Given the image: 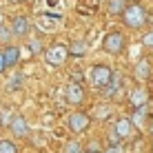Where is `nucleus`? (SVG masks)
<instances>
[{"label": "nucleus", "instance_id": "f257e3e1", "mask_svg": "<svg viewBox=\"0 0 153 153\" xmlns=\"http://www.w3.org/2000/svg\"><path fill=\"white\" fill-rule=\"evenodd\" d=\"M122 20L129 29H140L146 25V9L142 7L140 2H131L126 4L124 13H122Z\"/></svg>", "mask_w": 153, "mask_h": 153}, {"label": "nucleus", "instance_id": "dca6fc26", "mask_svg": "<svg viewBox=\"0 0 153 153\" xmlns=\"http://www.w3.org/2000/svg\"><path fill=\"white\" fill-rule=\"evenodd\" d=\"M126 0H107V11L109 16H122L126 9Z\"/></svg>", "mask_w": 153, "mask_h": 153}, {"label": "nucleus", "instance_id": "2eb2a0df", "mask_svg": "<svg viewBox=\"0 0 153 153\" xmlns=\"http://www.w3.org/2000/svg\"><path fill=\"white\" fill-rule=\"evenodd\" d=\"M133 76H135V80H149L151 78V67H149V60H138V65H135V69H133Z\"/></svg>", "mask_w": 153, "mask_h": 153}, {"label": "nucleus", "instance_id": "9d476101", "mask_svg": "<svg viewBox=\"0 0 153 153\" xmlns=\"http://www.w3.org/2000/svg\"><path fill=\"white\" fill-rule=\"evenodd\" d=\"M113 131L120 135V140H126V138H131V135H133L135 126H133V122H131L129 118H120V120H115Z\"/></svg>", "mask_w": 153, "mask_h": 153}, {"label": "nucleus", "instance_id": "39448f33", "mask_svg": "<svg viewBox=\"0 0 153 153\" xmlns=\"http://www.w3.org/2000/svg\"><path fill=\"white\" fill-rule=\"evenodd\" d=\"M65 98H67V102H69V104L78 107V104L84 102V98H87V91H84L82 84L69 82V84H67V89H65Z\"/></svg>", "mask_w": 153, "mask_h": 153}, {"label": "nucleus", "instance_id": "393cba45", "mask_svg": "<svg viewBox=\"0 0 153 153\" xmlns=\"http://www.w3.org/2000/svg\"><path fill=\"white\" fill-rule=\"evenodd\" d=\"M104 153H122V144H118V146H107Z\"/></svg>", "mask_w": 153, "mask_h": 153}, {"label": "nucleus", "instance_id": "9b49d317", "mask_svg": "<svg viewBox=\"0 0 153 153\" xmlns=\"http://www.w3.org/2000/svg\"><path fill=\"white\" fill-rule=\"evenodd\" d=\"M129 102H131L133 109L146 107V102H149V91H146L144 87H135L133 91H131V96H129Z\"/></svg>", "mask_w": 153, "mask_h": 153}, {"label": "nucleus", "instance_id": "b1692460", "mask_svg": "<svg viewBox=\"0 0 153 153\" xmlns=\"http://www.w3.org/2000/svg\"><path fill=\"white\" fill-rule=\"evenodd\" d=\"M29 51H31V53H40V51H42V47H40V40H29Z\"/></svg>", "mask_w": 153, "mask_h": 153}, {"label": "nucleus", "instance_id": "4468645a", "mask_svg": "<svg viewBox=\"0 0 153 153\" xmlns=\"http://www.w3.org/2000/svg\"><path fill=\"white\" fill-rule=\"evenodd\" d=\"M98 7H100V2L98 0H78V13H84V16H93V13H98Z\"/></svg>", "mask_w": 153, "mask_h": 153}, {"label": "nucleus", "instance_id": "a211bd4d", "mask_svg": "<svg viewBox=\"0 0 153 153\" xmlns=\"http://www.w3.org/2000/svg\"><path fill=\"white\" fill-rule=\"evenodd\" d=\"M67 51H69V56H76V58H82L87 53V45H84V40H73L69 47H67Z\"/></svg>", "mask_w": 153, "mask_h": 153}, {"label": "nucleus", "instance_id": "0eeeda50", "mask_svg": "<svg viewBox=\"0 0 153 153\" xmlns=\"http://www.w3.org/2000/svg\"><path fill=\"white\" fill-rule=\"evenodd\" d=\"M9 29H11L13 36L25 38V36L29 33V29H31V20L27 18V16H16V18L11 20V25H9Z\"/></svg>", "mask_w": 153, "mask_h": 153}, {"label": "nucleus", "instance_id": "f8f14e48", "mask_svg": "<svg viewBox=\"0 0 153 153\" xmlns=\"http://www.w3.org/2000/svg\"><path fill=\"white\" fill-rule=\"evenodd\" d=\"M60 22H62L60 16H47V13H42L40 18H38V27L42 31H56Z\"/></svg>", "mask_w": 153, "mask_h": 153}, {"label": "nucleus", "instance_id": "5701e85b", "mask_svg": "<svg viewBox=\"0 0 153 153\" xmlns=\"http://www.w3.org/2000/svg\"><path fill=\"white\" fill-rule=\"evenodd\" d=\"M142 45H144L146 49H153V29L146 31V33L142 36Z\"/></svg>", "mask_w": 153, "mask_h": 153}, {"label": "nucleus", "instance_id": "aec40b11", "mask_svg": "<svg viewBox=\"0 0 153 153\" xmlns=\"http://www.w3.org/2000/svg\"><path fill=\"white\" fill-rule=\"evenodd\" d=\"M62 153H82V144H80V142H76V140H71V142H67V144H65Z\"/></svg>", "mask_w": 153, "mask_h": 153}, {"label": "nucleus", "instance_id": "cd10ccee", "mask_svg": "<svg viewBox=\"0 0 153 153\" xmlns=\"http://www.w3.org/2000/svg\"><path fill=\"white\" fill-rule=\"evenodd\" d=\"M82 153H100V151H93V149H84Z\"/></svg>", "mask_w": 153, "mask_h": 153}, {"label": "nucleus", "instance_id": "423d86ee", "mask_svg": "<svg viewBox=\"0 0 153 153\" xmlns=\"http://www.w3.org/2000/svg\"><path fill=\"white\" fill-rule=\"evenodd\" d=\"M89 124H91V118L84 111H76L69 115V131H73V133H84L89 129Z\"/></svg>", "mask_w": 153, "mask_h": 153}, {"label": "nucleus", "instance_id": "ddd939ff", "mask_svg": "<svg viewBox=\"0 0 153 153\" xmlns=\"http://www.w3.org/2000/svg\"><path fill=\"white\" fill-rule=\"evenodd\" d=\"M2 56H4V62H7V69L9 67H16L20 62V49L16 45H7L2 49Z\"/></svg>", "mask_w": 153, "mask_h": 153}, {"label": "nucleus", "instance_id": "412c9836", "mask_svg": "<svg viewBox=\"0 0 153 153\" xmlns=\"http://www.w3.org/2000/svg\"><path fill=\"white\" fill-rule=\"evenodd\" d=\"M96 118H98V120L111 118V107H109V104H104V107H98V109H96Z\"/></svg>", "mask_w": 153, "mask_h": 153}, {"label": "nucleus", "instance_id": "f3484780", "mask_svg": "<svg viewBox=\"0 0 153 153\" xmlns=\"http://www.w3.org/2000/svg\"><path fill=\"white\" fill-rule=\"evenodd\" d=\"M146 118H149V109L146 107H138V109H133V115H131L129 120L133 122V126H142Z\"/></svg>", "mask_w": 153, "mask_h": 153}, {"label": "nucleus", "instance_id": "a878e982", "mask_svg": "<svg viewBox=\"0 0 153 153\" xmlns=\"http://www.w3.org/2000/svg\"><path fill=\"white\" fill-rule=\"evenodd\" d=\"M47 7H51V9H60V0H47Z\"/></svg>", "mask_w": 153, "mask_h": 153}, {"label": "nucleus", "instance_id": "20e7f679", "mask_svg": "<svg viewBox=\"0 0 153 153\" xmlns=\"http://www.w3.org/2000/svg\"><path fill=\"white\" fill-rule=\"evenodd\" d=\"M69 58V51H67V45H53L45 51V62L49 67H60L62 62Z\"/></svg>", "mask_w": 153, "mask_h": 153}, {"label": "nucleus", "instance_id": "c756f323", "mask_svg": "<svg viewBox=\"0 0 153 153\" xmlns=\"http://www.w3.org/2000/svg\"><path fill=\"white\" fill-rule=\"evenodd\" d=\"M11 2H20V0H11Z\"/></svg>", "mask_w": 153, "mask_h": 153}, {"label": "nucleus", "instance_id": "f03ea898", "mask_svg": "<svg viewBox=\"0 0 153 153\" xmlns=\"http://www.w3.org/2000/svg\"><path fill=\"white\" fill-rule=\"evenodd\" d=\"M102 49L111 56H120L126 49V36L122 31H109L102 38Z\"/></svg>", "mask_w": 153, "mask_h": 153}, {"label": "nucleus", "instance_id": "bb28decb", "mask_svg": "<svg viewBox=\"0 0 153 153\" xmlns=\"http://www.w3.org/2000/svg\"><path fill=\"white\" fill-rule=\"evenodd\" d=\"M4 71H7V62H4V56L0 51V73H4Z\"/></svg>", "mask_w": 153, "mask_h": 153}, {"label": "nucleus", "instance_id": "1a4fd4ad", "mask_svg": "<svg viewBox=\"0 0 153 153\" xmlns=\"http://www.w3.org/2000/svg\"><path fill=\"white\" fill-rule=\"evenodd\" d=\"M9 131H11L16 138H25V135L29 133V124H27V120H25L22 115H13L11 122H9Z\"/></svg>", "mask_w": 153, "mask_h": 153}, {"label": "nucleus", "instance_id": "4be33fe9", "mask_svg": "<svg viewBox=\"0 0 153 153\" xmlns=\"http://www.w3.org/2000/svg\"><path fill=\"white\" fill-rule=\"evenodd\" d=\"M13 38L11 29H9V25H0V42H9Z\"/></svg>", "mask_w": 153, "mask_h": 153}, {"label": "nucleus", "instance_id": "6ab92c4d", "mask_svg": "<svg viewBox=\"0 0 153 153\" xmlns=\"http://www.w3.org/2000/svg\"><path fill=\"white\" fill-rule=\"evenodd\" d=\"M0 153H18V146L11 140H0Z\"/></svg>", "mask_w": 153, "mask_h": 153}, {"label": "nucleus", "instance_id": "c85d7f7f", "mask_svg": "<svg viewBox=\"0 0 153 153\" xmlns=\"http://www.w3.org/2000/svg\"><path fill=\"white\" fill-rule=\"evenodd\" d=\"M149 133L153 135V120H151V124H149Z\"/></svg>", "mask_w": 153, "mask_h": 153}, {"label": "nucleus", "instance_id": "7ed1b4c3", "mask_svg": "<svg viewBox=\"0 0 153 153\" xmlns=\"http://www.w3.org/2000/svg\"><path fill=\"white\" fill-rule=\"evenodd\" d=\"M111 78H113V71L109 69L107 65H93L91 71H89V80H91V84L96 89H100V91L111 82Z\"/></svg>", "mask_w": 153, "mask_h": 153}, {"label": "nucleus", "instance_id": "6e6552de", "mask_svg": "<svg viewBox=\"0 0 153 153\" xmlns=\"http://www.w3.org/2000/svg\"><path fill=\"white\" fill-rule=\"evenodd\" d=\"M102 91H104V98H109V100H111V98H118L120 93H122V73H113L111 82H109Z\"/></svg>", "mask_w": 153, "mask_h": 153}]
</instances>
